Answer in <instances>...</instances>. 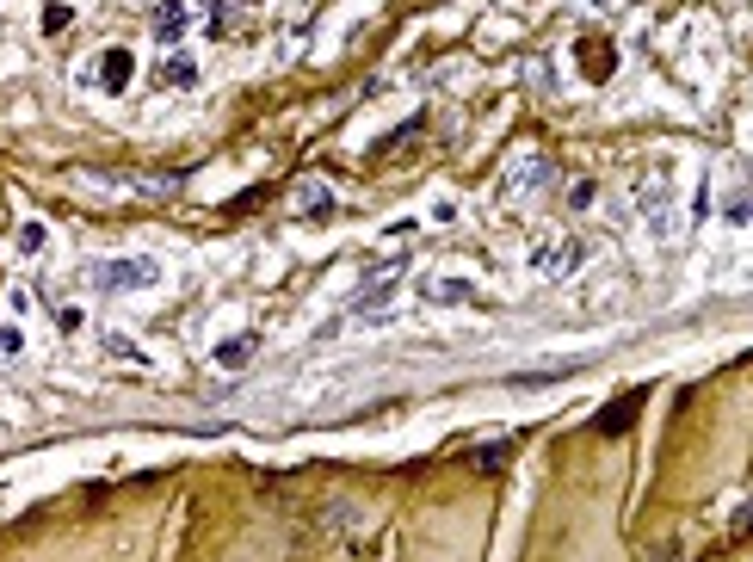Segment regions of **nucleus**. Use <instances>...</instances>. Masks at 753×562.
Listing matches in <instances>:
<instances>
[{
    "mask_svg": "<svg viewBox=\"0 0 753 562\" xmlns=\"http://www.w3.org/2000/svg\"><path fill=\"white\" fill-rule=\"evenodd\" d=\"M581 68H587V81H605L618 68V50H605V44H581Z\"/></svg>",
    "mask_w": 753,
    "mask_h": 562,
    "instance_id": "obj_10",
    "label": "nucleus"
},
{
    "mask_svg": "<svg viewBox=\"0 0 753 562\" xmlns=\"http://www.w3.org/2000/svg\"><path fill=\"white\" fill-rule=\"evenodd\" d=\"M426 297H433V303H457V297H470V278H426Z\"/></svg>",
    "mask_w": 753,
    "mask_h": 562,
    "instance_id": "obj_13",
    "label": "nucleus"
},
{
    "mask_svg": "<svg viewBox=\"0 0 753 562\" xmlns=\"http://www.w3.org/2000/svg\"><path fill=\"white\" fill-rule=\"evenodd\" d=\"M544 180H550V161L544 155H525L519 167H507V186H500V192H507V204H525Z\"/></svg>",
    "mask_w": 753,
    "mask_h": 562,
    "instance_id": "obj_3",
    "label": "nucleus"
},
{
    "mask_svg": "<svg viewBox=\"0 0 753 562\" xmlns=\"http://www.w3.org/2000/svg\"><path fill=\"white\" fill-rule=\"evenodd\" d=\"M531 260H537V272H544V278H562V272L581 266V241H568V235H562V241H537Z\"/></svg>",
    "mask_w": 753,
    "mask_h": 562,
    "instance_id": "obj_4",
    "label": "nucleus"
},
{
    "mask_svg": "<svg viewBox=\"0 0 753 562\" xmlns=\"http://www.w3.org/2000/svg\"><path fill=\"white\" fill-rule=\"evenodd\" d=\"M87 278H93V285L99 291H149L155 285V278H161V266L155 260H99V266H87Z\"/></svg>",
    "mask_w": 753,
    "mask_h": 562,
    "instance_id": "obj_1",
    "label": "nucleus"
},
{
    "mask_svg": "<svg viewBox=\"0 0 753 562\" xmlns=\"http://www.w3.org/2000/svg\"><path fill=\"white\" fill-rule=\"evenodd\" d=\"M241 7H254V0H241Z\"/></svg>",
    "mask_w": 753,
    "mask_h": 562,
    "instance_id": "obj_19",
    "label": "nucleus"
},
{
    "mask_svg": "<svg viewBox=\"0 0 753 562\" xmlns=\"http://www.w3.org/2000/svg\"><path fill=\"white\" fill-rule=\"evenodd\" d=\"M155 38H161V50L186 38V0H161L155 7Z\"/></svg>",
    "mask_w": 753,
    "mask_h": 562,
    "instance_id": "obj_8",
    "label": "nucleus"
},
{
    "mask_svg": "<svg viewBox=\"0 0 753 562\" xmlns=\"http://www.w3.org/2000/svg\"><path fill=\"white\" fill-rule=\"evenodd\" d=\"M56 328H62V334H75V328H81V309H75V303L56 309Z\"/></svg>",
    "mask_w": 753,
    "mask_h": 562,
    "instance_id": "obj_16",
    "label": "nucleus"
},
{
    "mask_svg": "<svg viewBox=\"0 0 753 562\" xmlns=\"http://www.w3.org/2000/svg\"><path fill=\"white\" fill-rule=\"evenodd\" d=\"M130 75H136V56H130V50H105V56H99V87H105V93H124Z\"/></svg>",
    "mask_w": 753,
    "mask_h": 562,
    "instance_id": "obj_7",
    "label": "nucleus"
},
{
    "mask_svg": "<svg viewBox=\"0 0 753 562\" xmlns=\"http://www.w3.org/2000/svg\"><path fill=\"white\" fill-rule=\"evenodd\" d=\"M19 346H25V334H19V328H0V353H19Z\"/></svg>",
    "mask_w": 753,
    "mask_h": 562,
    "instance_id": "obj_18",
    "label": "nucleus"
},
{
    "mask_svg": "<svg viewBox=\"0 0 753 562\" xmlns=\"http://www.w3.org/2000/svg\"><path fill=\"white\" fill-rule=\"evenodd\" d=\"M161 81H167V87H192V81H198V62H192V56H179V50L161 56Z\"/></svg>",
    "mask_w": 753,
    "mask_h": 562,
    "instance_id": "obj_11",
    "label": "nucleus"
},
{
    "mask_svg": "<svg viewBox=\"0 0 753 562\" xmlns=\"http://www.w3.org/2000/svg\"><path fill=\"white\" fill-rule=\"evenodd\" d=\"M593 198H599V192H593V180H581V186H575V192H568V204H575V210H587V204H593Z\"/></svg>",
    "mask_w": 753,
    "mask_h": 562,
    "instance_id": "obj_17",
    "label": "nucleus"
},
{
    "mask_svg": "<svg viewBox=\"0 0 753 562\" xmlns=\"http://www.w3.org/2000/svg\"><path fill=\"white\" fill-rule=\"evenodd\" d=\"M297 210H303V217H315V210H334V192H328V180H303V192H297Z\"/></svg>",
    "mask_w": 753,
    "mask_h": 562,
    "instance_id": "obj_12",
    "label": "nucleus"
},
{
    "mask_svg": "<svg viewBox=\"0 0 753 562\" xmlns=\"http://www.w3.org/2000/svg\"><path fill=\"white\" fill-rule=\"evenodd\" d=\"M642 402H649V383H630L618 402H605V408L593 414V433H605V439L630 433V427H636V414H642Z\"/></svg>",
    "mask_w": 753,
    "mask_h": 562,
    "instance_id": "obj_2",
    "label": "nucleus"
},
{
    "mask_svg": "<svg viewBox=\"0 0 753 562\" xmlns=\"http://www.w3.org/2000/svg\"><path fill=\"white\" fill-rule=\"evenodd\" d=\"M19 254H44V223H25L19 229Z\"/></svg>",
    "mask_w": 753,
    "mask_h": 562,
    "instance_id": "obj_15",
    "label": "nucleus"
},
{
    "mask_svg": "<svg viewBox=\"0 0 753 562\" xmlns=\"http://www.w3.org/2000/svg\"><path fill=\"white\" fill-rule=\"evenodd\" d=\"M254 353H260V334H235V340H223V346H217V365H223V371H235V365H247Z\"/></svg>",
    "mask_w": 753,
    "mask_h": 562,
    "instance_id": "obj_9",
    "label": "nucleus"
},
{
    "mask_svg": "<svg viewBox=\"0 0 753 562\" xmlns=\"http://www.w3.org/2000/svg\"><path fill=\"white\" fill-rule=\"evenodd\" d=\"M636 204H642V217H649V229L655 235H673V198H667V186L661 180H649L636 192Z\"/></svg>",
    "mask_w": 753,
    "mask_h": 562,
    "instance_id": "obj_5",
    "label": "nucleus"
},
{
    "mask_svg": "<svg viewBox=\"0 0 753 562\" xmlns=\"http://www.w3.org/2000/svg\"><path fill=\"white\" fill-rule=\"evenodd\" d=\"M513 458V439H500V445H482V451H470V464L476 470H494V464H507Z\"/></svg>",
    "mask_w": 753,
    "mask_h": 562,
    "instance_id": "obj_14",
    "label": "nucleus"
},
{
    "mask_svg": "<svg viewBox=\"0 0 753 562\" xmlns=\"http://www.w3.org/2000/svg\"><path fill=\"white\" fill-rule=\"evenodd\" d=\"M396 285H402V266H389V272H371V278H365V291L352 297V309H358V315H365V309H383L389 297H396Z\"/></svg>",
    "mask_w": 753,
    "mask_h": 562,
    "instance_id": "obj_6",
    "label": "nucleus"
}]
</instances>
